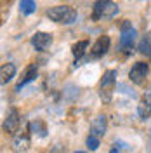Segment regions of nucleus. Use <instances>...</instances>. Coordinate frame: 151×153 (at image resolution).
<instances>
[{"mask_svg":"<svg viewBox=\"0 0 151 153\" xmlns=\"http://www.w3.org/2000/svg\"><path fill=\"white\" fill-rule=\"evenodd\" d=\"M47 18L54 23H59V25H73L78 18L76 10L73 7H68V5H57V7H50V9L45 12Z\"/></svg>","mask_w":151,"mask_h":153,"instance_id":"1","label":"nucleus"},{"mask_svg":"<svg viewBox=\"0 0 151 153\" xmlns=\"http://www.w3.org/2000/svg\"><path fill=\"white\" fill-rule=\"evenodd\" d=\"M135 35L137 31L129 21H123L120 26V40H118V47L123 54H130L134 49V42H135Z\"/></svg>","mask_w":151,"mask_h":153,"instance_id":"2","label":"nucleus"},{"mask_svg":"<svg viewBox=\"0 0 151 153\" xmlns=\"http://www.w3.org/2000/svg\"><path fill=\"white\" fill-rule=\"evenodd\" d=\"M115 85H116V71L115 70L104 71L103 78L99 82V96H101V101L103 103H110L111 101Z\"/></svg>","mask_w":151,"mask_h":153,"instance_id":"3","label":"nucleus"},{"mask_svg":"<svg viewBox=\"0 0 151 153\" xmlns=\"http://www.w3.org/2000/svg\"><path fill=\"white\" fill-rule=\"evenodd\" d=\"M148 73H150V66H148V63L139 61V63L132 65L130 71H129V78H130V82H134V84H142V82L146 80Z\"/></svg>","mask_w":151,"mask_h":153,"instance_id":"4","label":"nucleus"},{"mask_svg":"<svg viewBox=\"0 0 151 153\" xmlns=\"http://www.w3.org/2000/svg\"><path fill=\"white\" fill-rule=\"evenodd\" d=\"M21 124V117H19L18 110L16 108H10L7 115H5V120H4V131L7 134H16Z\"/></svg>","mask_w":151,"mask_h":153,"instance_id":"5","label":"nucleus"},{"mask_svg":"<svg viewBox=\"0 0 151 153\" xmlns=\"http://www.w3.org/2000/svg\"><path fill=\"white\" fill-rule=\"evenodd\" d=\"M52 44V35L50 33H45V31H37L33 37H31V45L35 47V51L38 52H44L47 51Z\"/></svg>","mask_w":151,"mask_h":153,"instance_id":"6","label":"nucleus"},{"mask_svg":"<svg viewBox=\"0 0 151 153\" xmlns=\"http://www.w3.org/2000/svg\"><path fill=\"white\" fill-rule=\"evenodd\" d=\"M110 49V37H99L97 40L94 42V45L90 49V54H89V59H99L103 57Z\"/></svg>","mask_w":151,"mask_h":153,"instance_id":"7","label":"nucleus"},{"mask_svg":"<svg viewBox=\"0 0 151 153\" xmlns=\"http://www.w3.org/2000/svg\"><path fill=\"white\" fill-rule=\"evenodd\" d=\"M106 129H108V118L104 115H99L94 118V122L90 125V134L95 137H103L106 134Z\"/></svg>","mask_w":151,"mask_h":153,"instance_id":"8","label":"nucleus"},{"mask_svg":"<svg viewBox=\"0 0 151 153\" xmlns=\"http://www.w3.org/2000/svg\"><path fill=\"white\" fill-rule=\"evenodd\" d=\"M28 146H30L28 132H19L14 136V139H12V150L16 153H21V152H24V150H28Z\"/></svg>","mask_w":151,"mask_h":153,"instance_id":"9","label":"nucleus"},{"mask_svg":"<svg viewBox=\"0 0 151 153\" xmlns=\"http://www.w3.org/2000/svg\"><path fill=\"white\" fill-rule=\"evenodd\" d=\"M137 113H139V117L142 120H146V118L151 117V94L150 92L141 97V101L137 105Z\"/></svg>","mask_w":151,"mask_h":153,"instance_id":"10","label":"nucleus"},{"mask_svg":"<svg viewBox=\"0 0 151 153\" xmlns=\"http://www.w3.org/2000/svg\"><path fill=\"white\" fill-rule=\"evenodd\" d=\"M37 75H38V68H37V66H28L26 70H24V73H23V76H21V80L18 82L16 91H21V89L26 85V84L33 82V80L37 78Z\"/></svg>","mask_w":151,"mask_h":153,"instance_id":"11","label":"nucleus"},{"mask_svg":"<svg viewBox=\"0 0 151 153\" xmlns=\"http://www.w3.org/2000/svg\"><path fill=\"white\" fill-rule=\"evenodd\" d=\"M0 80H2V85H5V84H9L10 80L16 76V65L14 63H5L4 66L0 68Z\"/></svg>","mask_w":151,"mask_h":153,"instance_id":"12","label":"nucleus"},{"mask_svg":"<svg viewBox=\"0 0 151 153\" xmlns=\"http://www.w3.org/2000/svg\"><path fill=\"white\" fill-rule=\"evenodd\" d=\"M139 52L144 54V56L151 57V31H148V33L141 38V42H139Z\"/></svg>","mask_w":151,"mask_h":153,"instance_id":"13","label":"nucleus"},{"mask_svg":"<svg viewBox=\"0 0 151 153\" xmlns=\"http://www.w3.org/2000/svg\"><path fill=\"white\" fill-rule=\"evenodd\" d=\"M110 0H95L94 2V7H92V19L97 21V19L103 18V12H104V7Z\"/></svg>","mask_w":151,"mask_h":153,"instance_id":"14","label":"nucleus"},{"mask_svg":"<svg viewBox=\"0 0 151 153\" xmlns=\"http://www.w3.org/2000/svg\"><path fill=\"white\" fill-rule=\"evenodd\" d=\"M89 47V42L87 40H80V42H76L73 49H71V52H73V56H75L76 61H80V57L85 54V49Z\"/></svg>","mask_w":151,"mask_h":153,"instance_id":"15","label":"nucleus"},{"mask_svg":"<svg viewBox=\"0 0 151 153\" xmlns=\"http://www.w3.org/2000/svg\"><path fill=\"white\" fill-rule=\"evenodd\" d=\"M19 9L24 16H30V14H33L37 10V4H35V0H21Z\"/></svg>","mask_w":151,"mask_h":153,"instance_id":"16","label":"nucleus"},{"mask_svg":"<svg viewBox=\"0 0 151 153\" xmlns=\"http://www.w3.org/2000/svg\"><path fill=\"white\" fill-rule=\"evenodd\" d=\"M118 14V5L116 4H113L111 0L106 4V7H104V12H103V18L104 19H111V18H115Z\"/></svg>","mask_w":151,"mask_h":153,"instance_id":"17","label":"nucleus"},{"mask_svg":"<svg viewBox=\"0 0 151 153\" xmlns=\"http://www.w3.org/2000/svg\"><path fill=\"white\" fill-rule=\"evenodd\" d=\"M30 131L33 134L37 132L40 137H44V136H45V125L42 124V122H38V120L37 122H31V124H30Z\"/></svg>","mask_w":151,"mask_h":153,"instance_id":"18","label":"nucleus"},{"mask_svg":"<svg viewBox=\"0 0 151 153\" xmlns=\"http://www.w3.org/2000/svg\"><path fill=\"white\" fill-rule=\"evenodd\" d=\"M87 148L90 150V152H95L97 148H99V137H95V136H89L87 137Z\"/></svg>","mask_w":151,"mask_h":153,"instance_id":"19","label":"nucleus"},{"mask_svg":"<svg viewBox=\"0 0 151 153\" xmlns=\"http://www.w3.org/2000/svg\"><path fill=\"white\" fill-rule=\"evenodd\" d=\"M110 153H118V148H113V150H111Z\"/></svg>","mask_w":151,"mask_h":153,"instance_id":"20","label":"nucleus"},{"mask_svg":"<svg viewBox=\"0 0 151 153\" xmlns=\"http://www.w3.org/2000/svg\"><path fill=\"white\" fill-rule=\"evenodd\" d=\"M76 153H85V152H76Z\"/></svg>","mask_w":151,"mask_h":153,"instance_id":"21","label":"nucleus"}]
</instances>
